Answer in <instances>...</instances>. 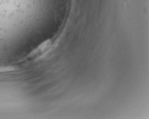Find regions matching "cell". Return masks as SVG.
<instances>
[{
	"label": "cell",
	"mask_w": 149,
	"mask_h": 119,
	"mask_svg": "<svg viewBox=\"0 0 149 119\" xmlns=\"http://www.w3.org/2000/svg\"><path fill=\"white\" fill-rule=\"evenodd\" d=\"M51 41L50 40L45 41L43 43H42L40 46H39L36 48L35 49L34 51L32 52L29 55V57H33L38 53H41L45 50L47 49L49 46H51Z\"/></svg>",
	"instance_id": "cell-1"
}]
</instances>
